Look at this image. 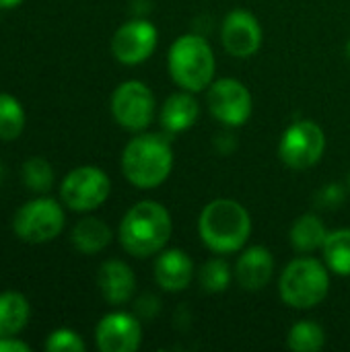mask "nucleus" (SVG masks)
I'll return each instance as SVG.
<instances>
[{
    "mask_svg": "<svg viewBox=\"0 0 350 352\" xmlns=\"http://www.w3.org/2000/svg\"><path fill=\"white\" fill-rule=\"evenodd\" d=\"M204 245L215 254H233L243 250L252 233L250 212L231 198H217L204 206L198 221Z\"/></svg>",
    "mask_w": 350,
    "mask_h": 352,
    "instance_id": "f257e3e1",
    "label": "nucleus"
},
{
    "mask_svg": "<svg viewBox=\"0 0 350 352\" xmlns=\"http://www.w3.org/2000/svg\"><path fill=\"white\" fill-rule=\"evenodd\" d=\"M171 237V214L153 200L134 204L120 223L122 248L134 258H149L167 245Z\"/></svg>",
    "mask_w": 350,
    "mask_h": 352,
    "instance_id": "f03ea898",
    "label": "nucleus"
},
{
    "mask_svg": "<svg viewBox=\"0 0 350 352\" xmlns=\"http://www.w3.org/2000/svg\"><path fill=\"white\" fill-rule=\"evenodd\" d=\"M173 167V148L161 134H140L132 138L122 153V171L126 179L140 188L151 190L161 186Z\"/></svg>",
    "mask_w": 350,
    "mask_h": 352,
    "instance_id": "7ed1b4c3",
    "label": "nucleus"
},
{
    "mask_svg": "<svg viewBox=\"0 0 350 352\" xmlns=\"http://www.w3.org/2000/svg\"><path fill=\"white\" fill-rule=\"evenodd\" d=\"M167 64L171 78L184 91L198 93L212 85L217 60L210 43L202 35H179L169 47Z\"/></svg>",
    "mask_w": 350,
    "mask_h": 352,
    "instance_id": "20e7f679",
    "label": "nucleus"
},
{
    "mask_svg": "<svg viewBox=\"0 0 350 352\" xmlns=\"http://www.w3.org/2000/svg\"><path fill=\"white\" fill-rule=\"evenodd\" d=\"M330 268L316 258L293 260L278 283L283 301L293 309H311L320 305L330 291Z\"/></svg>",
    "mask_w": 350,
    "mask_h": 352,
    "instance_id": "39448f33",
    "label": "nucleus"
},
{
    "mask_svg": "<svg viewBox=\"0 0 350 352\" xmlns=\"http://www.w3.org/2000/svg\"><path fill=\"white\" fill-rule=\"evenodd\" d=\"M326 151V136L324 130L311 122V120H301L291 124L278 144V157L281 161L295 169V171H305L314 167Z\"/></svg>",
    "mask_w": 350,
    "mask_h": 352,
    "instance_id": "423d86ee",
    "label": "nucleus"
},
{
    "mask_svg": "<svg viewBox=\"0 0 350 352\" xmlns=\"http://www.w3.org/2000/svg\"><path fill=\"white\" fill-rule=\"evenodd\" d=\"M111 190V182L107 177V173L99 167L93 165H85V167H76L72 169L60 188L62 200L70 210L76 212H89L99 208Z\"/></svg>",
    "mask_w": 350,
    "mask_h": 352,
    "instance_id": "0eeeda50",
    "label": "nucleus"
},
{
    "mask_svg": "<svg viewBox=\"0 0 350 352\" xmlns=\"http://www.w3.org/2000/svg\"><path fill=\"white\" fill-rule=\"evenodd\" d=\"M14 233L27 243H45L64 229V212L52 198H37L19 208L12 221Z\"/></svg>",
    "mask_w": 350,
    "mask_h": 352,
    "instance_id": "6e6552de",
    "label": "nucleus"
},
{
    "mask_svg": "<svg viewBox=\"0 0 350 352\" xmlns=\"http://www.w3.org/2000/svg\"><path fill=\"white\" fill-rule=\"evenodd\" d=\"M111 113L122 128L140 132L153 122L155 97L144 82L126 80L111 95Z\"/></svg>",
    "mask_w": 350,
    "mask_h": 352,
    "instance_id": "1a4fd4ad",
    "label": "nucleus"
},
{
    "mask_svg": "<svg viewBox=\"0 0 350 352\" xmlns=\"http://www.w3.org/2000/svg\"><path fill=\"white\" fill-rule=\"evenodd\" d=\"M208 109L225 126H243L252 116V93L235 78H219L208 87Z\"/></svg>",
    "mask_w": 350,
    "mask_h": 352,
    "instance_id": "9d476101",
    "label": "nucleus"
},
{
    "mask_svg": "<svg viewBox=\"0 0 350 352\" xmlns=\"http://www.w3.org/2000/svg\"><path fill=\"white\" fill-rule=\"evenodd\" d=\"M159 33L146 19H132L124 23L111 39V52L118 62L134 66L144 62L157 47Z\"/></svg>",
    "mask_w": 350,
    "mask_h": 352,
    "instance_id": "9b49d317",
    "label": "nucleus"
},
{
    "mask_svg": "<svg viewBox=\"0 0 350 352\" xmlns=\"http://www.w3.org/2000/svg\"><path fill=\"white\" fill-rule=\"evenodd\" d=\"M221 39L231 56L250 58L262 45V27L252 12L237 8L225 16L221 27Z\"/></svg>",
    "mask_w": 350,
    "mask_h": 352,
    "instance_id": "f8f14e48",
    "label": "nucleus"
},
{
    "mask_svg": "<svg viewBox=\"0 0 350 352\" xmlns=\"http://www.w3.org/2000/svg\"><path fill=\"white\" fill-rule=\"evenodd\" d=\"M95 340L103 352H134L140 346L142 328L130 314H107L95 330Z\"/></svg>",
    "mask_w": 350,
    "mask_h": 352,
    "instance_id": "ddd939ff",
    "label": "nucleus"
},
{
    "mask_svg": "<svg viewBox=\"0 0 350 352\" xmlns=\"http://www.w3.org/2000/svg\"><path fill=\"white\" fill-rule=\"evenodd\" d=\"M272 270V254L262 245H252L239 256L235 264V278L243 291H262L270 283Z\"/></svg>",
    "mask_w": 350,
    "mask_h": 352,
    "instance_id": "4468645a",
    "label": "nucleus"
},
{
    "mask_svg": "<svg viewBox=\"0 0 350 352\" xmlns=\"http://www.w3.org/2000/svg\"><path fill=\"white\" fill-rule=\"evenodd\" d=\"M194 276V264L182 250H167L155 262L157 285L167 293H179L190 287Z\"/></svg>",
    "mask_w": 350,
    "mask_h": 352,
    "instance_id": "2eb2a0df",
    "label": "nucleus"
},
{
    "mask_svg": "<svg viewBox=\"0 0 350 352\" xmlns=\"http://www.w3.org/2000/svg\"><path fill=\"white\" fill-rule=\"evenodd\" d=\"M99 289L109 305H124L136 291V276L122 260H107L99 268Z\"/></svg>",
    "mask_w": 350,
    "mask_h": 352,
    "instance_id": "dca6fc26",
    "label": "nucleus"
},
{
    "mask_svg": "<svg viewBox=\"0 0 350 352\" xmlns=\"http://www.w3.org/2000/svg\"><path fill=\"white\" fill-rule=\"evenodd\" d=\"M200 116V105L192 91L173 93L165 99L161 107V126L169 134H177L190 130Z\"/></svg>",
    "mask_w": 350,
    "mask_h": 352,
    "instance_id": "f3484780",
    "label": "nucleus"
},
{
    "mask_svg": "<svg viewBox=\"0 0 350 352\" xmlns=\"http://www.w3.org/2000/svg\"><path fill=\"white\" fill-rule=\"evenodd\" d=\"M111 241V229L99 219H83L72 231V243L80 254H97Z\"/></svg>",
    "mask_w": 350,
    "mask_h": 352,
    "instance_id": "a211bd4d",
    "label": "nucleus"
},
{
    "mask_svg": "<svg viewBox=\"0 0 350 352\" xmlns=\"http://www.w3.org/2000/svg\"><path fill=\"white\" fill-rule=\"evenodd\" d=\"M326 237H328L326 225L316 214H303L291 227V243L295 252H301V254H309L318 248H324Z\"/></svg>",
    "mask_w": 350,
    "mask_h": 352,
    "instance_id": "6ab92c4d",
    "label": "nucleus"
},
{
    "mask_svg": "<svg viewBox=\"0 0 350 352\" xmlns=\"http://www.w3.org/2000/svg\"><path fill=\"white\" fill-rule=\"evenodd\" d=\"M29 322V303L21 293L0 295V338L19 334Z\"/></svg>",
    "mask_w": 350,
    "mask_h": 352,
    "instance_id": "aec40b11",
    "label": "nucleus"
},
{
    "mask_svg": "<svg viewBox=\"0 0 350 352\" xmlns=\"http://www.w3.org/2000/svg\"><path fill=\"white\" fill-rule=\"evenodd\" d=\"M322 250L326 264L334 274L350 276V229H338L328 233Z\"/></svg>",
    "mask_w": 350,
    "mask_h": 352,
    "instance_id": "412c9836",
    "label": "nucleus"
},
{
    "mask_svg": "<svg viewBox=\"0 0 350 352\" xmlns=\"http://www.w3.org/2000/svg\"><path fill=\"white\" fill-rule=\"evenodd\" d=\"M287 344L295 352H318L326 344V332L316 322H297L289 330Z\"/></svg>",
    "mask_w": 350,
    "mask_h": 352,
    "instance_id": "4be33fe9",
    "label": "nucleus"
},
{
    "mask_svg": "<svg viewBox=\"0 0 350 352\" xmlns=\"http://www.w3.org/2000/svg\"><path fill=\"white\" fill-rule=\"evenodd\" d=\"M25 128V111L21 103L6 95L0 93V138L2 140H14Z\"/></svg>",
    "mask_w": 350,
    "mask_h": 352,
    "instance_id": "5701e85b",
    "label": "nucleus"
},
{
    "mask_svg": "<svg viewBox=\"0 0 350 352\" xmlns=\"http://www.w3.org/2000/svg\"><path fill=\"white\" fill-rule=\"evenodd\" d=\"M200 285L206 293H223L231 285V266L221 260H208L200 270Z\"/></svg>",
    "mask_w": 350,
    "mask_h": 352,
    "instance_id": "b1692460",
    "label": "nucleus"
},
{
    "mask_svg": "<svg viewBox=\"0 0 350 352\" xmlns=\"http://www.w3.org/2000/svg\"><path fill=\"white\" fill-rule=\"evenodd\" d=\"M23 182L33 192H47L54 184V171L45 159L33 157L23 165Z\"/></svg>",
    "mask_w": 350,
    "mask_h": 352,
    "instance_id": "393cba45",
    "label": "nucleus"
},
{
    "mask_svg": "<svg viewBox=\"0 0 350 352\" xmlns=\"http://www.w3.org/2000/svg\"><path fill=\"white\" fill-rule=\"evenodd\" d=\"M85 342L72 330H56L45 342V351L50 352H85Z\"/></svg>",
    "mask_w": 350,
    "mask_h": 352,
    "instance_id": "a878e982",
    "label": "nucleus"
},
{
    "mask_svg": "<svg viewBox=\"0 0 350 352\" xmlns=\"http://www.w3.org/2000/svg\"><path fill=\"white\" fill-rule=\"evenodd\" d=\"M316 200L320 202L322 208H338L344 200V190L338 184H328L318 192Z\"/></svg>",
    "mask_w": 350,
    "mask_h": 352,
    "instance_id": "bb28decb",
    "label": "nucleus"
},
{
    "mask_svg": "<svg viewBox=\"0 0 350 352\" xmlns=\"http://www.w3.org/2000/svg\"><path fill=\"white\" fill-rule=\"evenodd\" d=\"M0 352H29V344L6 336V338H0Z\"/></svg>",
    "mask_w": 350,
    "mask_h": 352,
    "instance_id": "cd10ccee",
    "label": "nucleus"
},
{
    "mask_svg": "<svg viewBox=\"0 0 350 352\" xmlns=\"http://www.w3.org/2000/svg\"><path fill=\"white\" fill-rule=\"evenodd\" d=\"M23 0H0V8H12L17 4H21Z\"/></svg>",
    "mask_w": 350,
    "mask_h": 352,
    "instance_id": "c85d7f7f",
    "label": "nucleus"
},
{
    "mask_svg": "<svg viewBox=\"0 0 350 352\" xmlns=\"http://www.w3.org/2000/svg\"><path fill=\"white\" fill-rule=\"evenodd\" d=\"M347 56H349V60H350V39H349V43H347Z\"/></svg>",
    "mask_w": 350,
    "mask_h": 352,
    "instance_id": "c756f323",
    "label": "nucleus"
},
{
    "mask_svg": "<svg viewBox=\"0 0 350 352\" xmlns=\"http://www.w3.org/2000/svg\"><path fill=\"white\" fill-rule=\"evenodd\" d=\"M349 188H350V177H349Z\"/></svg>",
    "mask_w": 350,
    "mask_h": 352,
    "instance_id": "7c9ffc66",
    "label": "nucleus"
}]
</instances>
